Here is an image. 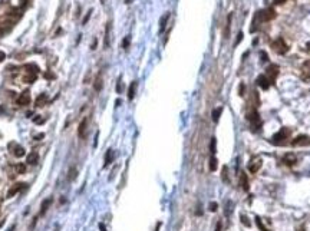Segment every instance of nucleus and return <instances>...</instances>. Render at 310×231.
<instances>
[{
	"label": "nucleus",
	"instance_id": "nucleus-1",
	"mask_svg": "<svg viewBox=\"0 0 310 231\" xmlns=\"http://www.w3.org/2000/svg\"><path fill=\"white\" fill-rule=\"evenodd\" d=\"M274 17H276V12L270 7V9H266V10L258 12V13L256 15V17L253 19V25H254V23H257L258 20H260V22H268V20H272V19H274Z\"/></svg>",
	"mask_w": 310,
	"mask_h": 231
},
{
	"label": "nucleus",
	"instance_id": "nucleus-2",
	"mask_svg": "<svg viewBox=\"0 0 310 231\" xmlns=\"http://www.w3.org/2000/svg\"><path fill=\"white\" fill-rule=\"evenodd\" d=\"M272 48L276 50L277 53H280V55H284V53L288 50V46L284 43V40L282 38H278L277 40H274V42H273V45H272Z\"/></svg>",
	"mask_w": 310,
	"mask_h": 231
},
{
	"label": "nucleus",
	"instance_id": "nucleus-3",
	"mask_svg": "<svg viewBox=\"0 0 310 231\" xmlns=\"http://www.w3.org/2000/svg\"><path fill=\"white\" fill-rule=\"evenodd\" d=\"M277 75H278V66L277 65H270L266 69V76L270 79V82H272V83L276 81Z\"/></svg>",
	"mask_w": 310,
	"mask_h": 231
},
{
	"label": "nucleus",
	"instance_id": "nucleus-4",
	"mask_svg": "<svg viewBox=\"0 0 310 231\" xmlns=\"http://www.w3.org/2000/svg\"><path fill=\"white\" fill-rule=\"evenodd\" d=\"M288 135H290V131H288L287 128H282V129L273 137V139H274V142H282L284 139H287Z\"/></svg>",
	"mask_w": 310,
	"mask_h": 231
},
{
	"label": "nucleus",
	"instance_id": "nucleus-5",
	"mask_svg": "<svg viewBox=\"0 0 310 231\" xmlns=\"http://www.w3.org/2000/svg\"><path fill=\"white\" fill-rule=\"evenodd\" d=\"M88 118H83L81 121V124H79V127H78V137L79 138H83L86 137V131H88Z\"/></svg>",
	"mask_w": 310,
	"mask_h": 231
},
{
	"label": "nucleus",
	"instance_id": "nucleus-6",
	"mask_svg": "<svg viewBox=\"0 0 310 231\" xmlns=\"http://www.w3.org/2000/svg\"><path fill=\"white\" fill-rule=\"evenodd\" d=\"M17 104L20 106H26V105L30 104V92L29 91H25L20 94V96L17 98Z\"/></svg>",
	"mask_w": 310,
	"mask_h": 231
},
{
	"label": "nucleus",
	"instance_id": "nucleus-7",
	"mask_svg": "<svg viewBox=\"0 0 310 231\" xmlns=\"http://www.w3.org/2000/svg\"><path fill=\"white\" fill-rule=\"evenodd\" d=\"M309 144H310V138L307 137V135H299L296 139H293L292 145L299 147V145H309Z\"/></svg>",
	"mask_w": 310,
	"mask_h": 231
},
{
	"label": "nucleus",
	"instance_id": "nucleus-8",
	"mask_svg": "<svg viewBox=\"0 0 310 231\" xmlns=\"http://www.w3.org/2000/svg\"><path fill=\"white\" fill-rule=\"evenodd\" d=\"M257 83H258L260 88H263V89H268V86L272 85L270 79H268L266 75H260V76L257 78Z\"/></svg>",
	"mask_w": 310,
	"mask_h": 231
},
{
	"label": "nucleus",
	"instance_id": "nucleus-9",
	"mask_svg": "<svg viewBox=\"0 0 310 231\" xmlns=\"http://www.w3.org/2000/svg\"><path fill=\"white\" fill-rule=\"evenodd\" d=\"M251 162H253V164H250V167H248V170H250V172H253V174H256L257 171H258V170L261 168V164H263V162H261V158H256V161L253 160Z\"/></svg>",
	"mask_w": 310,
	"mask_h": 231
},
{
	"label": "nucleus",
	"instance_id": "nucleus-10",
	"mask_svg": "<svg viewBox=\"0 0 310 231\" xmlns=\"http://www.w3.org/2000/svg\"><path fill=\"white\" fill-rule=\"evenodd\" d=\"M38 162H39V154L36 151H33V152H30V154L27 155V164L36 165Z\"/></svg>",
	"mask_w": 310,
	"mask_h": 231
},
{
	"label": "nucleus",
	"instance_id": "nucleus-11",
	"mask_svg": "<svg viewBox=\"0 0 310 231\" xmlns=\"http://www.w3.org/2000/svg\"><path fill=\"white\" fill-rule=\"evenodd\" d=\"M23 187H25V184H15V185H13V187L9 190V193H7V197H9V198L13 197V195L19 193V191H20Z\"/></svg>",
	"mask_w": 310,
	"mask_h": 231
},
{
	"label": "nucleus",
	"instance_id": "nucleus-12",
	"mask_svg": "<svg viewBox=\"0 0 310 231\" xmlns=\"http://www.w3.org/2000/svg\"><path fill=\"white\" fill-rule=\"evenodd\" d=\"M169 19V13H165L162 17H161V22H159V33H162L164 30H165V28H167V22H168Z\"/></svg>",
	"mask_w": 310,
	"mask_h": 231
},
{
	"label": "nucleus",
	"instance_id": "nucleus-13",
	"mask_svg": "<svg viewBox=\"0 0 310 231\" xmlns=\"http://www.w3.org/2000/svg\"><path fill=\"white\" fill-rule=\"evenodd\" d=\"M111 45V23L106 25V30H105V48H109Z\"/></svg>",
	"mask_w": 310,
	"mask_h": 231
},
{
	"label": "nucleus",
	"instance_id": "nucleus-14",
	"mask_svg": "<svg viewBox=\"0 0 310 231\" xmlns=\"http://www.w3.org/2000/svg\"><path fill=\"white\" fill-rule=\"evenodd\" d=\"M50 204H52V198H46L43 203H42V207H40V214L43 215L46 211H48V208L50 207Z\"/></svg>",
	"mask_w": 310,
	"mask_h": 231
},
{
	"label": "nucleus",
	"instance_id": "nucleus-15",
	"mask_svg": "<svg viewBox=\"0 0 310 231\" xmlns=\"http://www.w3.org/2000/svg\"><path fill=\"white\" fill-rule=\"evenodd\" d=\"M135 91H136V82L134 81V82L129 85V89H128V99H129V101L134 99V96H135Z\"/></svg>",
	"mask_w": 310,
	"mask_h": 231
},
{
	"label": "nucleus",
	"instance_id": "nucleus-16",
	"mask_svg": "<svg viewBox=\"0 0 310 231\" xmlns=\"http://www.w3.org/2000/svg\"><path fill=\"white\" fill-rule=\"evenodd\" d=\"M231 19H233V15H228V16H227V22H225L224 38H228V36H230V26H231Z\"/></svg>",
	"mask_w": 310,
	"mask_h": 231
},
{
	"label": "nucleus",
	"instance_id": "nucleus-17",
	"mask_svg": "<svg viewBox=\"0 0 310 231\" xmlns=\"http://www.w3.org/2000/svg\"><path fill=\"white\" fill-rule=\"evenodd\" d=\"M283 161L287 165H293L294 162H296V155L294 154H286L284 155V158H283Z\"/></svg>",
	"mask_w": 310,
	"mask_h": 231
},
{
	"label": "nucleus",
	"instance_id": "nucleus-18",
	"mask_svg": "<svg viewBox=\"0 0 310 231\" xmlns=\"http://www.w3.org/2000/svg\"><path fill=\"white\" fill-rule=\"evenodd\" d=\"M93 88H95V91H96V92H99V91L102 89V75H101V73H99L98 76H96V79H95Z\"/></svg>",
	"mask_w": 310,
	"mask_h": 231
},
{
	"label": "nucleus",
	"instance_id": "nucleus-19",
	"mask_svg": "<svg viewBox=\"0 0 310 231\" xmlns=\"http://www.w3.org/2000/svg\"><path fill=\"white\" fill-rule=\"evenodd\" d=\"M240 185H241V188H244L245 191H248V180H247V175L244 172H243V175L240 178Z\"/></svg>",
	"mask_w": 310,
	"mask_h": 231
},
{
	"label": "nucleus",
	"instance_id": "nucleus-20",
	"mask_svg": "<svg viewBox=\"0 0 310 231\" xmlns=\"http://www.w3.org/2000/svg\"><path fill=\"white\" fill-rule=\"evenodd\" d=\"M46 102H48V96L45 94L40 95V96H38V99H36V106H43Z\"/></svg>",
	"mask_w": 310,
	"mask_h": 231
},
{
	"label": "nucleus",
	"instance_id": "nucleus-21",
	"mask_svg": "<svg viewBox=\"0 0 310 231\" xmlns=\"http://www.w3.org/2000/svg\"><path fill=\"white\" fill-rule=\"evenodd\" d=\"M221 112H223V108H215V109L212 111V121H214V122H218V119H220V115H221Z\"/></svg>",
	"mask_w": 310,
	"mask_h": 231
},
{
	"label": "nucleus",
	"instance_id": "nucleus-22",
	"mask_svg": "<svg viewBox=\"0 0 310 231\" xmlns=\"http://www.w3.org/2000/svg\"><path fill=\"white\" fill-rule=\"evenodd\" d=\"M217 162H218L217 158L212 155L211 158H210V171H215V170H217V167H218Z\"/></svg>",
	"mask_w": 310,
	"mask_h": 231
},
{
	"label": "nucleus",
	"instance_id": "nucleus-23",
	"mask_svg": "<svg viewBox=\"0 0 310 231\" xmlns=\"http://www.w3.org/2000/svg\"><path fill=\"white\" fill-rule=\"evenodd\" d=\"M13 154H15V157L20 158V157L25 155V149H23V147H19V145H17L16 148H15V151H13Z\"/></svg>",
	"mask_w": 310,
	"mask_h": 231
},
{
	"label": "nucleus",
	"instance_id": "nucleus-24",
	"mask_svg": "<svg viewBox=\"0 0 310 231\" xmlns=\"http://www.w3.org/2000/svg\"><path fill=\"white\" fill-rule=\"evenodd\" d=\"M215 151H217V141H215V138H211V142H210V152L214 155L215 154Z\"/></svg>",
	"mask_w": 310,
	"mask_h": 231
},
{
	"label": "nucleus",
	"instance_id": "nucleus-25",
	"mask_svg": "<svg viewBox=\"0 0 310 231\" xmlns=\"http://www.w3.org/2000/svg\"><path fill=\"white\" fill-rule=\"evenodd\" d=\"M112 154H114L112 149H108V151H106V155H105V167L111 164V161H112Z\"/></svg>",
	"mask_w": 310,
	"mask_h": 231
},
{
	"label": "nucleus",
	"instance_id": "nucleus-26",
	"mask_svg": "<svg viewBox=\"0 0 310 231\" xmlns=\"http://www.w3.org/2000/svg\"><path fill=\"white\" fill-rule=\"evenodd\" d=\"M75 178H76V168H75V167H71V170H69V180L73 181Z\"/></svg>",
	"mask_w": 310,
	"mask_h": 231
},
{
	"label": "nucleus",
	"instance_id": "nucleus-27",
	"mask_svg": "<svg viewBox=\"0 0 310 231\" xmlns=\"http://www.w3.org/2000/svg\"><path fill=\"white\" fill-rule=\"evenodd\" d=\"M227 172H228V168L227 167H223V181L224 182H228V175H227Z\"/></svg>",
	"mask_w": 310,
	"mask_h": 231
},
{
	"label": "nucleus",
	"instance_id": "nucleus-28",
	"mask_svg": "<svg viewBox=\"0 0 310 231\" xmlns=\"http://www.w3.org/2000/svg\"><path fill=\"white\" fill-rule=\"evenodd\" d=\"M247 118H248V119H250V121H257V119H258V114H257L256 111H254V112H251V114H248V116H247Z\"/></svg>",
	"mask_w": 310,
	"mask_h": 231
},
{
	"label": "nucleus",
	"instance_id": "nucleus-29",
	"mask_svg": "<svg viewBox=\"0 0 310 231\" xmlns=\"http://www.w3.org/2000/svg\"><path fill=\"white\" fill-rule=\"evenodd\" d=\"M256 224H257V226H258V228H260L261 231H268V230H267V228H266V227L263 226V223H261V220H260V218H258V217H257V218H256Z\"/></svg>",
	"mask_w": 310,
	"mask_h": 231
},
{
	"label": "nucleus",
	"instance_id": "nucleus-30",
	"mask_svg": "<svg viewBox=\"0 0 310 231\" xmlns=\"http://www.w3.org/2000/svg\"><path fill=\"white\" fill-rule=\"evenodd\" d=\"M16 171L19 172V174H25V171H26V167L23 164H19V165H16Z\"/></svg>",
	"mask_w": 310,
	"mask_h": 231
},
{
	"label": "nucleus",
	"instance_id": "nucleus-31",
	"mask_svg": "<svg viewBox=\"0 0 310 231\" xmlns=\"http://www.w3.org/2000/svg\"><path fill=\"white\" fill-rule=\"evenodd\" d=\"M129 40H131L129 36H126V38L122 40V48H124V49H128V46H129Z\"/></svg>",
	"mask_w": 310,
	"mask_h": 231
},
{
	"label": "nucleus",
	"instance_id": "nucleus-32",
	"mask_svg": "<svg viewBox=\"0 0 310 231\" xmlns=\"http://www.w3.org/2000/svg\"><path fill=\"white\" fill-rule=\"evenodd\" d=\"M241 223H243V224H244L245 227H250V226H251V224H250V221H248V218H247L245 215H241Z\"/></svg>",
	"mask_w": 310,
	"mask_h": 231
},
{
	"label": "nucleus",
	"instance_id": "nucleus-33",
	"mask_svg": "<svg viewBox=\"0 0 310 231\" xmlns=\"http://www.w3.org/2000/svg\"><path fill=\"white\" fill-rule=\"evenodd\" d=\"M244 89H245L244 83H240V86H238V95H240V96H243V95H244Z\"/></svg>",
	"mask_w": 310,
	"mask_h": 231
},
{
	"label": "nucleus",
	"instance_id": "nucleus-34",
	"mask_svg": "<svg viewBox=\"0 0 310 231\" xmlns=\"http://www.w3.org/2000/svg\"><path fill=\"white\" fill-rule=\"evenodd\" d=\"M243 36H244V35H243V32H240L238 35H237V40H235V43H234L235 46H237V45H238L240 42H241V39H243Z\"/></svg>",
	"mask_w": 310,
	"mask_h": 231
},
{
	"label": "nucleus",
	"instance_id": "nucleus-35",
	"mask_svg": "<svg viewBox=\"0 0 310 231\" xmlns=\"http://www.w3.org/2000/svg\"><path fill=\"white\" fill-rule=\"evenodd\" d=\"M217 208H218V205H217V203H211L210 204V211H217Z\"/></svg>",
	"mask_w": 310,
	"mask_h": 231
},
{
	"label": "nucleus",
	"instance_id": "nucleus-36",
	"mask_svg": "<svg viewBox=\"0 0 310 231\" xmlns=\"http://www.w3.org/2000/svg\"><path fill=\"white\" fill-rule=\"evenodd\" d=\"M91 13H92V10H89V12L86 13V16H85V19H83V22H82L83 25H86V23H88V20H89V17H91Z\"/></svg>",
	"mask_w": 310,
	"mask_h": 231
},
{
	"label": "nucleus",
	"instance_id": "nucleus-37",
	"mask_svg": "<svg viewBox=\"0 0 310 231\" xmlns=\"http://www.w3.org/2000/svg\"><path fill=\"white\" fill-rule=\"evenodd\" d=\"M116 92H118V94H121V92H122V82H121V79H119V81H118V86H116Z\"/></svg>",
	"mask_w": 310,
	"mask_h": 231
},
{
	"label": "nucleus",
	"instance_id": "nucleus-38",
	"mask_svg": "<svg viewBox=\"0 0 310 231\" xmlns=\"http://www.w3.org/2000/svg\"><path fill=\"white\" fill-rule=\"evenodd\" d=\"M260 55H261V58H263V59H261V61H263V62H266V61H268V56H267V55H266V53H264V52H261Z\"/></svg>",
	"mask_w": 310,
	"mask_h": 231
},
{
	"label": "nucleus",
	"instance_id": "nucleus-39",
	"mask_svg": "<svg viewBox=\"0 0 310 231\" xmlns=\"http://www.w3.org/2000/svg\"><path fill=\"white\" fill-rule=\"evenodd\" d=\"M35 122H36V124H43L45 119L43 118H35Z\"/></svg>",
	"mask_w": 310,
	"mask_h": 231
},
{
	"label": "nucleus",
	"instance_id": "nucleus-40",
	"mask_svg": "<svg viewBox=\"0 0 310 231\" xmlns=\"http://www.w3.org/2000/svg\"><path fill=\"white\" fill-rule=\"evenodd\" d=\"M221 227H223L221 221H218V223H217V227H215V231H221Z\"/></svg>",
	"mask_w": 310,
	"mask_h": 231
},
{
	"label": "nucleus",
	"instance_id": "nucleus-41",
	"mask_svg": "<svg viewBox=\"0 0 310 231\" xmlns=\"http://www.w3.org/2000/svg\"><path fill=\"white\" fill-rule=\"evenodd\" d=\"M286 0H274V5H283Z\"/></svg>",
	"mask_w": 310,
	"mask_h": 231
},
{
	"label": "nucleus",
	"instance_id": "nucleus-42",
	"mask_svg": "<svg viewBox=\"0 0 310 231\" xmlns=\"http://www.w3.org/2000/svg\"><path fill=\"white\" fill-rule=\"evenodd\" d=\"M5 58H6V55L3 53V52H0V62H2V61H5Z\"/></svg>",
	"mask_w": 310,
	"mask_h": 231
},
{
	"label": "nucleus",
	"instance_id": "nucleus-43",
	"mask_svg": "<svg viewBox=\"0 0 310 231\" xmlns=\"http://www.w3.org/2000/svg\"><path fill=\"white\" fill-rule=\"evenodd\" d=\"M45 76L48 78V79H52V78H55L53 75H52V73H46V75H45Z\"/></svg>",
	"mask_w": 310,
	"mask_h": 231
},
{
	"label": "nucleus",
	"instance_id": "nucleus-44",
	"mask_svg": "<svg viewBox=\"0 0 310 231\" xmlns=\"http://www.w3.org/2000/svg\"><path fill=\"white\" fill-rule=\"evenodd\" d=\"M45 134H39V135H36V139H40V138H43Z\"/></svg>",
	"mask_w": 310,
	"mask_h": 231
},
{
	"label": "nucleus",
	"instance_id": "nucleus-45",
	"mask_svg": "<svg viewBox=\"0 0 310 231\" xmlns=\"http://www.w3.org/2000/svg\"><path fill=\"white\" fill-rule=\"evenodd\" d=\"M99 228H101V231H106V230H105V226H103V224H99Z\"/></svg>",
	"mask_w": 310,
	"mask_h": 231
},
{
	"label": "nucleus",
	"instance_id": "nucleus-46",
	"mask_svg": "<svg viewBox=\"0 0 310 231\" xmlns=\"http://www.w3.org/2000/svg\"><path fill=\"white\" fill-rule=\"evenodd\" d=\"M159 227H161V223H158V224H157V228H155V231L159 230Z\"/></svg>",
	"mask_w": 310,
	"mask_h": 231
}]
</instances>
